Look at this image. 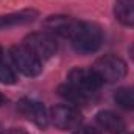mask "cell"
<instances>
[{
	"label": "cell",
	"instance_id": "6da1fadb",
	"mask_svg": "<svg viewBox=\"0 0 134 134\" xmlns=\"http://www.w3.org/2000/svg\"><path fill=\"white\" fill-rule=\"evenodd\" d=\"M73 48L81 55L94 53L100 48L103 42V33L97 24L92 22H80L78 28L70 37Z\"/></svg>",
	"mask_w": 134,
	"mask_h": 134
},
{
	"label": "cell",
	"instance_id": "7a4b0ae2",
	"mask_svg": "<svg viewBox=\"0 0 134 134\" xmlns=\"http://www.w3.org/2000/svg\"><path fill=\"white\" fill-rule=\"evenodd\" d=\"M67 83L72 84L73 87H76L80 92H83L84 95L91 97L92 94H95L101 86L100 76L97 75V72L94 69H87V67H75L69 72L67 75Z\"/></svg>",
	"mask_w": 134,
	"mask_h": 134
},
{
	"label": "cell",
	"instance_id": "3957f363",
	"mask_svg": "<svg viewBox=\"0 0 134 134\" xmlns=\"http://www.w3.org/2000/svg\"><path fill=\"white\" fill-rule=\"evenodd\" d=\"M101 81L106 83H117L126 75V64L122 58L115 55H104L95 61L92 67Z\"/></svg>",
	"mask_w": 134,
	"mask_h": 134
},
{
	"label": "cell",
	"instance_id": "277c9868",
	"mask_svg": "<svg viewBox=\"0 0 134 134\" xmlns=\"http://www.w3.org/2000/svg\"><path fill=\"white\" fill-rule=\"evenodd\" d=\"M9 56L14 66L17 67V70L22 72L25 76H37L42 72V61L24 44L11 47Z\"/></svg>",
	"mask_w": 134,
	"mask_h": 134
},
{
	"label": "cell",
	"instance_id": "5b68a950",
	"mask_svg": "<svg viewBox=\"0 0 134 134\" xmlns=\"http://www.w3.org/2000/svg\"><path fill=\"white\" fill-rule=\"evenodd\" d=\"M24 45L27 48H30L41 61L52 58L58 50V44H56L55 36L48 31L30 33L24 39Z\"/></svg>",
	"mask_w": 134,
	"mask_h": 134
},
{
	"label": "cell",
	"instance_id": "8992f818",
	"mask_svg": "<svg viewBox=\"0 0 134 134\" xmlns=\"http://www.w3.org/2000/svg\"><path fill=\"white\" fill-rule=\"evenodd\" d=\"M50 122L58 130H76L83 120L81 112L72 104H55L50 109Z\"/></svg>",
	"mask_w": 134,
	"mask_h": 134
},
{
	"label": "cell",
	"instance_id": "52a82bcc",
	"mask_svg": "<svg viewBox=\"0 0 134 134\" xmlns=\"http://www.w3.org/2000/svg\"><path fill=\"white\" fill-rule=\"evenodd\" d=\"M19 111L24 114V117H27L31 123H34L39 128H45L50 122V115L41 101L31 100V98H22L19 101Z\"/></svg>",
	"mask_w": 134,
	"mask_h": 134
},
{
	"label": "cell",
	"instance_id": "ba28073f",
	"mask_svg": "<svg viewBox=\"0 0 134 134\" xmlns=\"http://www.w3.org/2000/svg\"><path fill=\"white\" fill-rule=\"evenodd\" d=\"M78 25H80V20L69 17V16H50L44 20V27L48 33L59 34L67 39H70L73 36Z\"/></svg>",
	"mask_w": 134,
	"mask_h": 134
},
{
	"label": "cell",
	"instance_id": "9c48e42d",
	"mask_svg": "<svg viewBox=\"0 0 134 134\" xmlns=\"http://www.w3.org/2000/svg\"><path fill=\"white\" fill-rule=\"evenodd\" d=\"M97 122L104 131L111 134H122L126 130L125 120L112 111H100L97 114Z\"/></svg>",
	"mask_w": 134,
	"mask_h": 134
},
{
	"label": "cell",
	"instance_id": "30bf717a",
	"mask_svg": "<svg viewBox=\"0 0 134 134\" xmlns=\"http://www.w3.org/2000/svg\"><path fill=\"white\" fill-rule=\"evenodd\" d=\"M36 17H37V11H34V9H22V11H17V13L0 16V30L33 22Z\"/></svg>",
	"mask_w": 134,
	"mask_h": 134
},
{
	"label": "cell",
	"instance_id": "8fae6325",
	"mask_svg": "<svg viewBox=\"0 0 134 134\" xmlns=\"http://www.w3.org/2000/svg\"><path fill=\"white\" fill-rule=\"evenodd\" d=\"M115 19L126 27H134V0H117L114 3Z\"/></svg>",
	"mask_w": 134,
	"mask_h": 134
},
{
	"label": "cell",
	"instance_id": "7c38bea8",
	"mask_svg": "<svg viewBox=\"0 0 134 134\" xmlns=\"http://www.w3.org/2000/svg\"><path fill=\"white\" fill-rule=\"evenodd\" d=\"M58 94L63 97V98H66L72 106L73 104H84L86 101H87V95H84L83 92H80L76 87H73L72 84H69V83H66V84H61L59 87H58Z\"/></svg>",
	"mask_w": 134,
	"mask_h": 134
},
{
	"label": "cell",
	"instance_id": "4fadbf2b",
	"mask_svg": "<svg viewBox=\"0 0 134 134\" xmlns=\"http://www.w3.org/2000/svg\"><path fill=\"white\" fill-rule=\"evenodd\" d=\"M114 100L125 109H134V87H120L114 94Z\"/></svg>",
	"mask_w": 134,
	"mask_h": 134
},
{
	"label": "cell",
	"instance_id": "5bb4252c",
	"mask_svg": "<svg viewBox=\"0 0 134 134\" xmlns=\"http://www.w3.org/2000/svg\"><path fill=\"white\" fill-rule=\"evenodd\" d=\"M0 81L5 84H13L16 83V75L13 72V69L8 66L3 59V50L0 47Z\"/></svg>",
	"mask_w": 134,
	"mask_h": 134
},
{
	"label": "cell",
	"instance_id": "9a60e30c",
	"mask_svg": "<svg viewBox=\"0 0 134 134\" xmlns=\"http://www.w3.org/2000/svg\"><path fill=\"white\" fill-rule=\"evenodd\" d=\"M73 134H100V131L92 126H78Z\"/></svg>",
	"mask_w": 134,
	"mask_h": 134
},
{
	"label": "cell",
	"instance_id": "2e32d148",
	"mask_svg": "<svg viewBox=\"0 0 134 134\" xmlns=\"http://www.w3.org/2000/svg\"><path fill=\"white\" fill-rule=\"evenodd\" d=\"M6 134H28L25 130H22V128H13V130H9Z\"/></svg>",
	"mask_w": 134,
	"mask_h": 134
},
{
	"label": "cell",
	"instance_id": "e0dca14e",
	"mask_svg": "<svg viewBox=\"0 0 134 134\" xmlns=\"http://www.w3.org/2000/svg\"><path fill=\"white\" fill-rule=\"evenodd\" d=\"M5 101H6V97H5L3 94H0V106H2V104H5Z\"/></svg>",
	"mask_w": 134,
	"mask_h": 134
},
{
	"label": "cell",
	"instance_id": "ac0fdd59",
	"mask_svg": "<svg viewBox=\"0 0 134 134\" xmlns=\"http://www.w3.org/2000/svg\"><path fill=\"white\" fill-rule=\"evenodd\" d=\"M130 55H131V58L134 59V44L131 45V48H130Z\"/></svg>",
	"mask_w": 134,
	"mask_h": 134
},
{
	"label": "cell",
	"instance_id": "d6986e66",
	"mask_svg": "<svg viewBox=\"0 0 134 134\" xmlns=\"http://www.w3.org/2000/svg\"><path fill=\"white\" fill-rule=\"evenodd\" d=\"M0 134H5V133H3V128H2V125H0Z\"/></svg>",
	"mask_w": 134,
	"mask_h": 134
},
{
	"label": "cell",
	"instance_id": "ffe728a7",
	"mask_svg": "<svg viewBox=\"0 0 134 134\" xmlns=\"http://www.w3.org/2000/svg\"><path fill=\"white\" fill-rule=\"evenodd\" d=\"M131 134H134V133H131Z\"/></svg>",
	"mask_w": 134,
	"mask_h": 134
}]
</instances>
